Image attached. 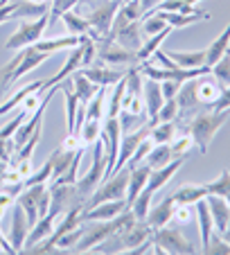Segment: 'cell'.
<instances>
[{"label": "cell", "instance_id": "cell-46", "mask_svg": "<svg viewBox=\"0 0 230 255\" xmlns=\"http://www.w3.org/2000/svg\"><path fill=\"white\" fill-rule=\"evenodd\" d=\"M79 2H82V0H50V25L57 18H61L63 11L75 9Z\"/></svg>", "mask_w": 230, "mask_h": 255}, {"label": "cell", "instance_id": "cell-3", "mask_svg": "<svg viewBox=\"0 0 230 255\" xmlns=\"http://www.w3.org/2000/svg\"><path fill=\"white\" fill-rule=\"evenodd\" d=\"M84 9V18L91 23V36L93 41H102V39H109V32L113 27V18L117 14V9L122 7L120 0H82L79 2Z\"/></svg>", "mask_w": 230, "mask_h": 255}, {"label": "cell", "instance_id": "cell-42", "mask_svg": "<svg viewBox=\"0 0 230 255\" xmlns=\"http://www.w3.org/2000/svg\"><path fill=\"white\" fill-rule=\"evenodd\" d=\"M165 27H169L167 23L163 20V16L158 14V11H151V14H147L142 18V25H140V29H142V34L144 36H153V34H158V32H163Z\"/></svg>", "mask_w": 230, "mask_h": 255}, {"label": "cell", "instance_id": "cell-17", "mask_svg": "<svg viewBox=\"0 0 230 255\" xmlns=\"http://www.w3.org/2000/svg\"><path fill=\"white\" fill-rule=\"evenodd\" d=\"M183 160L185 158H172L167 165H163V167L158 169H151V174H149L147 178V185H144V190L147 192H158V190H163L165 185L169 183V178H174V174L178 172V169L183 167Z\"/></svg>", "mask_w": 230, "mask_h": 255}, {"label": "cell", "instance_id": "cell-11", "mask_svg": "<svg viewBox=\"0 0 230 255\" xmlns=\"http://www.w3.org/2000/svg\"><path fill=\"white\" fill-rule=\"evenodd\" d=\"M79 72H82V75H86V77L91 79L93 84H97L100 88L115 86V84H117L126 75L124 68H120V70H117V68L109 66V63H104V61L91 63V66H84V68H79Z\"/></svg>", "mask_w": 230, "mask_h": 255}, {"label": "cell", "instance_id": "cell-43", "mask_svg": "<svg viewBox=\"0 0 230 255\" xmlns=\"http://www.w3.org/2000/svg\"><path fill=\"white\" fill-rule=\"evenodd\" d=\"M131 212L135 215V219L138 222H142V219H147V212L149 208H151V192H147V190H142V192L135 197V201L131 203Z\"/></svg>", "mask_w": 230, "mask_h": 255}, {"label": "cell", "instance_id": "cell-27", "mask_svg": "<svg viewBox=\"0 0 230 255\" xmlns=\"http://www.w3.org/2000/svg\"><path fill=\"white\" fill-rule=\"evenodd\" d=\"M194 208H197V217H199V235H201V251H203L208 246V242H210V235L215 228H212V217H210V208H208L206 199L197 201Z\"/></svg>", "mask_w": 230, "mask_h": 255}, {"label": "cell", "instance_id": "cell-25", "mask_svg": "<svg viewBox=\"0 0 230 255\" xmlns=\"http://www.w3.org/2000/svg\"><path fill=\"white\" fill-rule=\"evenodd\" d=\"M79 43V36H72V34H68V36H59V39H48V41H36V43L32 45L34 50H38V52H45V54H57L61 52V50H72L75 45Z\"/></svg>", "mask_w": 230, "mask_h": 255}, {"label": "cell", "instance_id": "cell-20", "mask_svg": "<svg viewBox=\"0 0 230 255\" xmlns=\"http://www.w3.org/2000/svg\"><path fill=\"white\" fill-rule=\"evenodd\" d=\"M208 208H210V217H212V228L215 233H224L226 226H228V219H230V206L226 199L217 197V194H208L206 197Z\"/></svg>", "mask_w": 230, "mask_h": 255}, {"label": "cell", "instance_id": "cell-13", "mask_svg": "<svg viewBox=\"0 0 230 255\" xmlns=\"http://www.w3.org/2000/svg\"><path fill=\"white\" fill-rule=\"evenodd\" d=\"M140 23H113L109 32V39L115 41L117 45L131 50V52H138L140 45H142V39H140Z\"/></svg>", "mask_w": 230, "mask_h": 255}, {"label": "cell", "instance_id": "cell-39", "mask_svg": "<svg viewBox=\"0 0 230 255\" xmlns=\"http://www.w3.org/2000/svg\"><path fill=\"white\" fill-rule=\"evenodd\" d=\"M206 190L208 194H217V197L226 199L230 206V172L228 169H224V172L219 174V178L217 181H212V183H206Z\"/></svg>", "mask_w": 230, "mask_h": 255}, {"label": "cell", "instance_id": "cell-7", "mask_svg": "<svg viewBox=\"0 0 230 255\" xmlns=\"http://www.w3.org/2000/svg\"><path fill=\"white\" fill-rule=\"evenodd\" d=\"M48 16L50 14L38 16V18H34V20H23V23L18 25V29L11 34L9 39H7L5 48L7 50H23V48L34 45L36 41H41L45 27H50V18H48Z\"/></svg>", "mask_w": 230, "mask_h": 255}, {"label": "cell", "instance_id": "cell-9", "mask_svg": "<svg viewBox=\"0 0 230 255\" xmlns=\"http://www.w3.org/2000/svg\"><path fill=\"white\" fill-rule=\"evenodd\" d=\"M82 224H84L82 237H79V242L70 249V251H75V253H86V251H93L97 244H102L106 237L115 233V222L113 219H109V222H82Z\"/></svg>", "mask_w": 230, "mask_h": 255}, {"label": "cell", "instance_id": "cell-8", "mask_svg": "<svg viewBox=\"0 0 230 255\" xmlns=\"http://www.w3.org/2000/svg\"><path fill=\"white\" fill-rule=\"evenodd\" d=\"M102 144H104V156H106V174L104 178H109L113 174L115 160H117V151H120V140H122V125L120 118H106V122L102 125Z\"/></svg>", "mask_w": 230, "mask_h": 255}, {"label": "cell", "instance_id": "cell-19", "mask_svg": "<svg viewBox=\"0 0 230 255\" xmlns=\"http://www.w3.org/2000/svg\"><path fill=\"white\" fill-rule=\"evenodd\" d=\"M149 174H151V167H149V165H144V163L135 165V167H129V185H126V197H124L126 208H129L131 203L135 201V197H138V194L144 190Z\"/></svg>", "mask_w": 230, "mask_h": 255}, {"label": "cell", "instance_id": "cell-36", "mask_svg": "<svg viewBox=\"0 0 230 255\" xmlns=\"http://www.w3.org/2000/svg\"><path fill=\"white\" fill-rule=\"evenodd\" d=\"M174 135H176V120L158 122V125L151 127V131H149V138L153 140V144H169Z\"/></svg>", "mask_w": 230, "mask_h": 255}, {"label": "cell", "instance_id": "cell-50", "mask_svg": "<svg viewBox=\"0 0 230 255\" xmlns=\"http://www.w3.org/2000/svg\"><path fill=\"white\" fill-rule=\"evenodd\" d=\"M27 118H29V116H27V111H23V109H20V113H18V116H16L14 120H9L5 127H2V129H0V140L11 138V135L16 133V129H18V127L23 125V122L27 120Z\"/></svg>", "mask_w": 230, "mask_h": 255}, {"label": "cell", "instance_id": "cell-38", "mask_svg": "<svg viewBox=\"0 0 230 255\" xmlns=\"http://www.w3.org/2000/svg\"><path fill=\"white\" fill-rule=\"evenodd\" d=\"M104 109H106V88L93 95V100L86 104V118L88 120H104Z\"/></svg>", "mask_w": 230, "mask_h": 255}, {"label": "cell", "instance_id": "cell-1", "mask_svg": "<svg viewBox=\"0 0 230 255\" xmlns=\"http://www.w3.org/2000/svg\"><path fill=\"white\" fill-rule=\"evenodd\" d=\"M221 91H224V84L212 72H206V75H199V77L183 82L176 93V104H178L176 125L178 122H187L199 111H212V106L221 97Z\"/></svg>", "mask_w": 230, "mask_h": 255}, {"label": "cell", "instance_id": "cell-60", "mask_svg": "<svg viewBox=\"0 0 230 255\" xmlns=\"http://www.w3.org/2000/svg\"><path fill=\"white\" fill-rule=\"evenodd\" d=\"M7 2H11V0H0V5H7Z\"/></svg>", "mask_w": 230, "mask_h": 255}, {"label": "cell", "instance_id": "cell-37", "mask_svg": "<svg viewBox=\"0 0 230 255\" xmlns=\"http://www.w3.org/2000/svg\"><path fill=\"white\" fill-rule=\"evenodd\" d=\"M124 93H126V79L122 77L120 82L115 84V88H113V95H111L109 104H106V118H117V116H120L122 100H124Z\"/></svg>", "mask_w": 230, "mask_h": 255}, {"label": "cell", "instance_id": "cell-21", "mask_svg": "<svg viewBox=\"0 0 230 255\" xmlns=\"http://www.w3.org/2000/svg\"><path fill=\"white\" fill-rule=\"evenodd\" d=\"M163 16V20L169 25L172 29H183L187 25H194L199 20H210V11H203V9H197V11H190V14H183V11H158Z\"/></svg>", "mask_w": 230, "mask_h": 255}, {"label": "cell", "instance_id": "cell-14", "mask_svg": "<svg viewBox=\"0 0 230 255\" xmlns=\"http://www.w3.org/2000/svg\"><path fill=\"white\" fill-rule=\"evenodd\" d=\"M149 131H151V127H149L147 122H144V125L140 127L138 131H129V133H122L120 151H117V160H115L113 172H115V169H120V167H124V165L129 163V158L133 156V151L138 149V144L149 135Z\"/></svg>", "mask_w": 230, "mask_h": 255}, {"label": "cell", "instance_id": "cell-18", "mask_svg": "<svg viewBox=\"0 0 230 255\" xmlns=\"http://www.w3.org/2000/svg\"><path fill=\"white\" fill-rule=\"evenodd\" d=\"M176 206H178L176 199L169 194V197H165L160 203H156V206L149 208L147 219H144V222H147L151 228L167 226V224H172V217H174V210H176Z\"/></svg>", "mask_w": 230, "mask_h": 255}, {"label": "cell", "instance_id": "cell-4", "mask_svg": "<svg viewBox=\"0 0 230 255\" xmlns=\"http://www.w3.org/2000/svg\"><path fill=\"white\" fill-rule=\"evenodd\" d=\"M16 203H20V208L25 210L29 228H32L50 208V185L48 183L25 185L23 192H20L18 199H16Z\"/></svg>", "mask_w": 230, "mask_h": 255}, {"label": "cell", "instance_id": "cell-29", "mask_svg": "<svg viewBox=\"0 0 230 255\" xmlns=\"http://www.w3.org/2000/svg\"><path fill=\"white\" fill-rule=\"evenodd\" d=\"M72 91H75V95L79 97L82 104H88V102L93 100V95L100 91V86L93 84L86 75H82V72H72Z\"/></svg>", "mask_w": 230, "mask_h": 255}, {"label": "cell", "instance_id": "cell-48", "mask_svg": "<svg viewBox=\"0 0 230 255\" xmlns=\"http://www.w3.org/2000/svg\"><path fill=\"white\" fill-rule=\"evenodd\" d=\"M48 178H52V160H45L43 167L38 172H32V176L25 178V185H36V183H48Z\"/></svg>", "mask_w": 230, "mask_h": 255}, {"label": "cell", "instance_id": "cell-6", "mask_svg": "<svg viewBox=\"0 0 230 255\" xmlns=\"http://www.w3.org/2000/svg\"><path fill=\"white\" fill-rule=\"evenodd\" d=\"M149 240L153 244L163 249V253H183V255H194L199 253V249L192 242L185 240V235L181 233V228L174 224V226H160V228H151L149 233Z\"/></svg>", "mask_w": 230, "mask_h": 255}, {"label": "cell", "instance_id": "cell-56", "mask_svg": "<svg viewBox=\"0 0 230 255\" xmlns=\"http://www.w3.org/2000/svg\"><path fill=\"white\" fill-rule=\"evenodd\" d=\"M138 2H140V7H142L144 16H147V14H151V11L156 9V7H158L163 0H138Z\"/></svg>", "mask_w": 230, "mask_h": 255}, {"label": "cell", "instance_id": "cell-23", "mask_svg": "<svg viewBox=\"0 0 230 255\" xmlns=\"http://www.w3.org/2000/svg\"><path fill=\"white\" fill-rule=\"evenodd\" d=\"M54 222H57V215H52V212H45L41 219H38L36 224H34L32 228H29L27 233V240H25V249H29V246L38 244L41 240H45V237L50 235V233L54 231ZM23 249V251H25Z\"/></svg>", "mask_w": 230, "mask_h": 255}, {"label": "cell", "instance_id": "cell-24", "mask_svg": "<svg viewBox=\"0 0 230 255\" xmlns=\"http://www.w3.org/2000/svg\"><path fill=\"white\" fill-rule=\"evenodd\" d=\"M36 91H45V88H43V79L27 84V86H23L20 91H16L9 100L2 102V104H0V116H7V113H11L14 109H20V104L25 102V97H29L32 93H36Z\"/></svg>", "mask_w": 230, "mask_h": 255}, {"label": "cell", "instance_id": "cell-30", "mask_svg": "<svg viewBox=\"0 0 230 255\" xmlns=\"http://www.w3.org/2000/svg\"><path fill=\"white\" fill-rule=\"evenodd\" d=\"M172 197L176 199V203H192V206H194L197 201H201V199L208 197V190H206V185L185 183V185H181Z\"/></svg>", "mask_w": 230, "mask_h": 255}, {"label": "cell", "instance_id": "cell-63", "mask_svg": "<svg viewBox=\"0 0 230 255\" xmlns=\"http://www.w3.org/2000/svg\"><path fill=\"white\" fill-rule=\"evenodd\" d=\"M228 54H230V48H228Z\"/></svg>", "mask_w": 230, "mask_h": 255}, {"label": "cell", "instance_id": "cell-12", "mask_svg": "<svg viewBox=\"0 0 230 255\" xmlns=\"http://www.w3.org/2000/svg\"><path fill=\"white\" fill-rule=\"evenodd\" d=\"M142 91H144V113H147V125L149 127H156L158 125V111L163 106L165 97H163V91H160V82L156 79H149L142 84Z\"/></svg>", "mask_w": 230, "mask_h": 255}, {"label": "cell", "instance_id": "cell-55", "mask_svg": "<svg viewBox=\"0 0 230 255\" xmlns=\"http://www.w3.org/2000/svg\"><path fill=\"white\" fill-rule=\"evenodd\" d=\"M14 11H16V2H7V5H0V25L7 23V20L14 18Z\"/></svg>", "mask_w": 230, "mask_h": 255}, {"label": "cell", "instance_id": "cell-16", "mask_svg": "<svg viewBox=\"0 0 230 255\" xmlns=\"http://www.w3.org/2000/svg\"><path fill=\"white\" fill-rule=\"evenodd\" d=\"M126 208L124 199H115V201H104L97 206L82 210V222H109L113 217H117Z\"/></svg>", "mask_w": 230, "mask_h": 255}, {"label": "cell", "instance_id": "cell-54", "mask_svg": "<svg viewBox=\"0 0 230 255\" xmlns=\"http://www.w3.org/2000/svg\"><path fill=\"white\" fill-rule=\"evenodd\" d=\"M11 156H14V140L11 138L0 140V160H7V163H9Z\"/></svg>", "mask_w": 230, "mask_h": 255}, {"label": "cell", "instance_id": "cell-41", "mask_svg": "<svg viewBox=\"0 0 230 255\" xmlns=\"http://www.w3.org/2000/svg\"><path fill=\"white\" fill-rule=\"evenodd\" d=\"M178 133V131H176ZM194 147V140H192V135L187 133V131H181L178 135H174L172 142H169V149H172V156L174 158H185L187 151Z\"/></svg>", "mask_w": 230, "mask_h": 255}, {"label": "cell", "instance_id": "cell-53", "mask_svg": "<svg viewBox=\"0 0 230 255\" xmlns=\"http://www.w3.org/2000/svg\"><path fill=\"white\" fill-rule=\"evenodd\" d=\"M212 111H230V86H224L221 97L217 100V104L212 106Z\"/></svg>", "mask_w": 230, "mask_h": 255}, {"label": "cell", "instance_id": "cell-28", "mask_svg": "<svg viewBox=\"0 0 230 255\" xmlns=\"http://www.w3.org/2000/svg\"><path fill=\"white\" fill-rule=\"evenodd\" d=\"M228 48H230V23H228V27L219 34V39L212 41L210 48L206 50V66L212 68L226 52H228Z\"/></svg>", "mask_w": 230, "mask_h": 255}, {"label": "cell", "instance_id": "cell-52", "mask_svg": "<svg viewBox=\"0 0 230 255\" xmlns=\"http://www.w3.org/2000/svg\"><path fill=\"white\" fill-rule=\"evenodd\" d=\"M178 88H181V84H178V82H172V79H165V82H160V91H163V97H165V100H172V97H176Z\"/></svg>", "mask_w": 230, "mask_h": 255}, {"label": "cell", "instance_id": "cell-22", "mask_svg": "<svg viewBox=\"0 0 230 255\" xmlns=\"http://www.w3.org/2000/svg\"><path fill=\"white\" fill-rule=\"evenodd\" d=\"M82 68V48H79V43L72 48V52H70V57L66 59V63H63V68L54 75L52 79H43V88H54V86H59V84L63 82L66 77H70L75 70H79Z\"/></svg>", "mask_w": 230, "mask_h": 255}, {"label": "cell", "instance_id": "cell-10", "mask_svg": "<svg viewBox=\"0 0 230 255\" xmlns=\"http://www.w3.org/2000/svg\"><path fill=\"white\" fill-rule=\"evenodd\" d=\"M82 206V199L77 194V185H50V208L48 212L52 215H63L70 208Z\"/></svg>", "mask_w": 230, "mask_h": 255}, {"label": "cell", "instance_id": "cell-35", "mask_svg": "<svg viewBox=\"0 0 230 255\" xmlns=\"http://www.w3.org/2000/svg\"><path fill=\"white\" fill-rule=\"evenodd\" d=\"M61 88H63V106H66L68 133H75V120H77V109H79V97L75 95L72 86L68 88L66 84H61Z\"/></svg>", "mask_w": 230, "mask_h": 255}, {"label": "cell", "instance_id": "cell-47", "mask_svg": "<svg viewBox=\"0 0 230 255\" xmlns=\"http://www.w3.org/2000/svg\"><path fill=\"white\" fill-rule=\"evenodd\" d=\"M194 215H197V208L192 206V203H178L176 210H174L172 222L176 224V226H185V224L192 222V217Z\"/></svg>", "mask_w": 230, "mask_h": 255}, {"label": "cell", "instance_id": "cell-40", "mask_svg": "<svg viewBox=\"0 0 230 255\" xmlns=\"http://www.w3.org/2000/svg\"><path fill=\"white\" fill-rule=\"evenodd\" d=\"M20 59H23V50H18V54H16L9 63H5V66L0 68V100L9 93V88H11V72L16 70V66L20 63Z\"/></svg>", "mask_w": 230, "mask_h": 255}, {"label": "cell", "instance_id": "cell-26", "mask_svg": "<svg viewBox=\"0 0 230 255\" xmlns=\"http://www.w3.org/2000/svg\"><path fill=\"white\" fill-rule=\"evenodd\" d=\"M169 59L176 63L178 68H199L206 66V50H172Z\"/></svg>", "mask_w": 230, "mask_h": 255}, {"label": "cell", "instance_id": "cell-32", "mask_svg": "<svg viewBox=\"0 0 230 255\" xmlns=\"http://www.w3.org/2000/svg\"><path fill=\"white\" fill-rule=\"evenodd\" d=\"M77 135H79V140H82L84 149H86V147H93L102 135V120H88L86 118L84 125L79 127V131H77Z\"/></svg>", "mask_w": 230, "mask_h": 255}, {"label": "cell", "instance_id": "cell-15", "mask_svg": "<svg viewBox=\"0 0 230 255\" xmlns=\"http://www.w3.org/2000/svg\"><path fill=\"white\" fill-rule=\"evenodd\" d=\"M27 233H29L27 215H25V210L20 208V203H16V206L11 208V226H9V244L14 246L16 253H20V251L25 249Z\"/></svg>", "mask_w": 230, "mask_h": 255}, {"label": "cell", "instance_id": "cell-5", "mask_svg": "<svg viewBox=\"0 0 230 255\" xmlns=\"http://www.w3.org/2000/svg\"><path fill=\"white\" fill-rule=\"evenodd\" d=\"M104 174H106V156H104V144L102 140H97L93 144V163H91V169L84 174L82 178H77V194L82 199V206L88 201L93 192L97 190V185L104 181Z\"/></svg>", "mask_w": 230, "mask_h": 255}, {"label": "cell", "instance_id": "cell-31", "mask_svg": "<svg viewBox=\"0 0 230 255\" xmlns=\"http://www.w3.org/2000/svg\"><path fill=\"white\" fill-rule=\"evenodd\" d=\"M61 20H63V25L68 27V34H72V36H79V34L91 32V23H88L82 14H77V11H72V9L63 11Z\"/></svg>", "mask_w": 230, "mask_h": 255}, {"label": "cell", "instance_id": "cell-61", "mask_svg": "<svg viewBox=\"0 0 230 255\" xmlns=\"http://www.w3.org/2000/svg\"><path fill=\"white\" fill-rule=\"evenodd\" d=\"M0 253H2V246H0Z\"/></svg>", "mask_w": 230, "mask_h": 255}, {"label": "cell", "instance_id": "cell-33", "mask_svg": "<svg viewBox=\"0 0 230 255\" xmlns=\"http://www.w3.org/2000/svg\"><path fill=\"white\" fill-rule=\"evenodd\" d=\"M172 158H174V156H172L169 144H153L151 149H149V154L144 156L142 163L149 165L151 169H158V167H163V165H167Z\"/></svg>", "mask_w": 230, "mask_h": 255}, {"label": "cell", "instance_id": "cell-34", "mask_svg": "<svg viewBox=\"0 0 230 255\" xmlns=\"http://www.w3.org/2000/svg\"><path fill=\"white\" fill-rule=\"evenodd\" d=\"M169 34H172V27H165L163 32H158V34H153V36H149L147 43H142V45H140V50L135 52V59H138V63L147 61V59L160 48V43H163V41L167 39Z\"/></svg>", "mask_w": 230, "mask_h": 255}, {"label": "cell", "instance_id": "cell-57", "mask_svg": "<svg viewBox=\"0 0 230 255\" xmlns=\"http://www.w3.org/2000/svg\"><path fill=\"white\" fill-rule=\"evenodd\" d=\"M16 199L11 197V194H7V192H0V208L2 210H7V208H11V203H14Z\"/></svg>", "mask_w": 230, "mask_h": 255}, {"label": "cell", "instance_id": "cell-45", "mask_svg": "<svg viewBox=\"0 0 230 255\" xmlns=\"http://www.w3.org/2000/svg\"><path fill=\"white\" fill-rule=\"evenodd\" d=\"M210 72L215 75L217 79H219L221 84H224V86H230V54L226 52L224 57H221L219 61L210 68Z\"/></svg>", "mask_w": 230, "mask_h": 255}, {"label": "cell", "instance_id": "cell-51", "mask_svg": "<svg viewBox=\"0 0 230 255\" xmlns=\"http://www.w3.org/2000/svg\"><path fill=\"white\" fill-rule=\"evenodd\" d=\"M82 233H84V224H79V226L75 228V231H70V233H66V235L61 237V240L57 242V249H72V246L79 242V237H82Z\"/></svg>", "mask_w": 230, "mask_h": 255}, {"label": "cell", "instance_id": "cell-58", "mask_svg": "<svg viewBox=\"0 0 230 255\" xmlns=\"http://www.w3.org/2000/svg\"><path fill=\"white\" fill-rule=\"evenodd\" d=\"M221 237H224V240H226V242H228V244H230V219H228V226H226V231L221 233Z\"/></svg>", "mask_w": 230, "mask_h": 255}, {"label": "cell", "instance_id": "cell-59", "mask_svg": "<svg viewBox=\"0 0 230 255\" xmlns=\"http://www.w3.org/2000/svg\"><path fill=\"white\" fill-rule=\"evenodd\" d=\"M29 2H34V5H50V0H29Z\"/></svg>", "mask_w": 230, "mask_h": 255}, {"label": "cell", "instance_id": "cell-2", "mask_svg": "<svg viewBox=\"0 0 230 255\" xmlns=\"http://www.w3.org/2000/svg\"><path fill=\"white\" fill-rule=\"evenodd\" d=\"M230 111H199L197 116H192L187 122L176 125V131H187L199 147L201 154H208V147L219 133V129L228 122Z\"/></svg>", "mask_w": 230, "mask_h": 255}, {"label": "cell", "instance_id": "cell-44", "mask_svg": "<svg viewBox=\"0 0 230 255\" xmlns=\"http://www.w3.org/2000/svg\"><path fill=\"white\" fill-rule=\"evenodd\" d=\"M203 253H208V255H230V244L219 235V233L212 231L210 242H208V246L203 249Z\"/></svg>", "mask_w": 230, "mask_h": 255}, {"label": "cell", "instance_id": "cell-49", "mask_svg": "<svg viewBox=\"0 0 230 255\" xmlns=\"http://www.w3.org/2000/svg\"><path fill=\"white\" fill-rule=\"evenodd\" d=\"M176 116H178L176 97H172V100H165L163 106H160V111H158V122H172V120H176Z\"/></svg>", "mask_w": 230, "mask_h": 255}, {"label": "cell", "instance_id": "cell-62", "mask_svg": "<svg viewBox=\"0 0 230 255\" xmlns=\"http://www.w3.org/2000/svg\"><path fill=\"white\" fill-rule=\"evenodd\" d=\"M120 2H126V0H120Z\"/></svg>", "mask_w": 230, "mask_h": 255}]
</instances>
